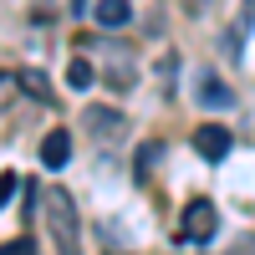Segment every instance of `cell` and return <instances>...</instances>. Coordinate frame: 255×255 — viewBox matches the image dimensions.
Listing matches in <instances>:
<instances>
[{"mask_svg": "<svg viewBox=\"0 0 255 255\" xmlns=\"http://www.w3.org/2000/svg\"><path fill=\"white\" fill-rule=\"evenodd\" d=\"M250 26H255V0H245V10L235 15V26H230V41H225L230 61H240V51H245V36H250Z\"/></svg>", "mask_w": 255, "mask_h": 255, "instance_id": "5b68a950", "label": "cell"}, {"mask_svg": "<svg viewBox=\"0 0 255 255\" xmlns=\"http://www.w3.org/2000/svg\"><path fill=\"white\" fill-rule=\"evenodd\" d=\"M41 163L46 168H67L72 163V133L67 128H51V133L41 138Z\"/></svg>", "mask_w": 255, "mask_h": 255, "instance_id": "3957f363", "label": "cell"}, {"mask_svg": "<svg viewBox=\"0 0 255 255\" xmlns=\"http://www.w3.org/2000/svg\"><path fill=\"white\" fill-rule=\"evenodd\" d=\"M82 123H87L92 128V133H102V138H118L123 133V113H113V108H87V113H82Z\"/></svg>", "mask_w": 255, "mask_h": 255, "instance_id": "8992f818", "label": "cell"}, {"mask_svg": "<svg viewBox=\"0 0 255 255\" xmlns=\"http://www.w3.org/2000/svg\"><path fill=\"white\" fill-rule=\"evenodd\" d=\"M215 230H220V215H215V204L209 199H194V204H184V225H179V240H215Z\"/></svg>", "mask_w": 255, "mask_h": 255, "instance_id": "7a4b0ae2", "label": "cell"}, {"mask_svg": "<svg viewBox=\"0 0 255 255\" xmlns=\"http://www.w3.org/2000/svg\"><path fill=\"white\" fill-rule=\"evenodd\" d=\"M92 77H97V72H92V61H72V67H67V82H72L77 92H82V87H92Z\"/></svg>", "mask_w": 255, "mask_h": 255, "instance_id": "30bf717a", "label": "cell"}, {"mask_svg": "<svg viewBox=\"0 0 255 255\" xmlns=\"http://www.w3.org/2000/svg\"><path fill=\"white\" fill-rule=\"evenodd\" d=\"M194 148H199V158H209V163H220L225 153H230V133L220 123H204L199 133H194Z\"/></svg>", "mask_w": 255, "mask_h": 255, "instance_id": "277c9868", "label": "cell"}, {"mask_svg": "<svg viewBox=\"0 0 255 255\" xmlns=\"http://www.w3.org/2000/svg\"><path fill=\"white\" fill-rule=\"evenodd\" d=\"M41 220H46V230H51L56 255H77V250H82L77 204H72V194H67V189H46V194H41Z\"/></svg>", "mask_w": 255, "mask_h": 255, "instance_id": "6da1fadb", "label": "cell"}, {"mask_svg": "<svg viewBox=\"0 0 255 255\" xmlns=\"http://www.w3.org/2000/svg\"><path fill=\"white\" fill-rule=\"evenodd\" d=\"M0 255H36V245L20 235V240H5V245H0Z\"/></svg>", "mask_w": 255, "mask_h": 255, "instance_id": "8fae6325", "label": "cell"}, {"mask_svg": "<svg viewBox=\"0 0 255 255\" xmlns=\"http://www.w3.org/2000/svg\"><path fill=\"white\" fill-rule=\"evenodd\" d=\"M10 92H15V77H10V72H0V108H5V97H10Z\"/></svg>", "mask_w": 255, "mask_h": 255, "instance_id": "4fadbf2b", "label": "cell"}, {"mask_svg": "<svg viewBox=\"0 0 255 255\" xmlns=\"http://www.w3.org/2000/svg\"><path fill=\"white\" fill-rule=\"evenodd\" d=\"M92 20H97L102 31H118V26H128V0H97Z\"/></svg>", "mask_w": 255, "mask_h": 255, "instance_id": "ba28073f", "label": "cell"}, {"mask_svg": "<svg viewBox=\"0 0 255 255\" xmlns=\"http://www.w3.org/2000/svg\"><path fill=\"white\" fill-rule=\"evenodd\" d=\"M15 87H26L36 102H56V97H51V82L41 77V72H20V77H15Z\"/></svg>", "mask_w": 255, "mask_h": 255, "instance_id": "9c48e42d", "label": "cell"}, {"mask_svg": "<svg viewBox=\"0 0 255 255\" xmlns=\"http://www.w3.org/2000/svg\"><path fill=\"white\" fill-rule=\"evenodd\" d=\"M199 102H204V108H230V102H235V92H230L215 72H204V77H199Z\"/></svg>", "mask_w": 255, "mask_h": 255, "instance_id": "52a82bcc", "label": "cell"}, {"mask_svg": "<svg viewBox=\"0 0 255 255\" xmlns=\"http://www.w3.org/2000/svg\"><path fill=\"white\" fill-rule=\"evenodd\" d=\"M230 255H255V240L245 235V240H235V245H230Z\"/></svg>", "mask_w": 255, "mask_h": 255, "instance_id": "5bb4252c", "label": "cell"}, {"mask_svg": "<svg viewBox=\"0 0 255 255\" xmlns=\"http://www.w3.org/2000/svg\"><path fill=\"white\" fill-rule=\"evenodd\" d=\"M15 189H20V174H0V204H10Z\"/></svg>", "mask_w": 255, "mask_h": 255, "instance_id": "7c38bea8", "label": "cell"}]
</instances>
